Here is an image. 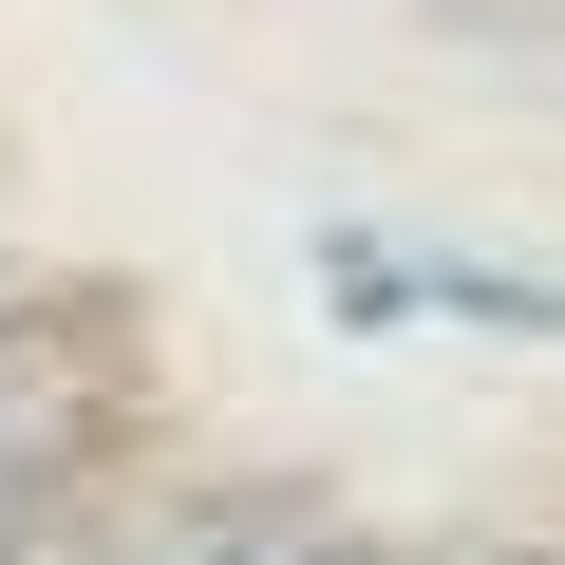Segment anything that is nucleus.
Returning <instances> with one entry per match:
<instances>
[{
  "label": "nucleus",
  "instance_id": "2",
  "mask_svg": "<svg viewBox=\"0 0 565 565\" xmlns=\"http://www.w3.org/2000/svg\"><path fill=\"white\" fill-rule=\"evenodd\" d=\"M132 565H282V546H226V527H170V546H132Z\"/></svg>",
  "mask_w": 565,
  "mask_h": 565
},
{
  "label": "nucleus",
  "instance_id": "1",
  "mask_svg": "<svg viewBox=\"0 0 565 565\" xmlns=\"http://www.w3.org/2000/svg\"><path fill=\"white\" fill-rule=\"evenodd\" d=\"M20 471H39V359L0 340V565H20Z\"/></svg>",
  "mask_w": 565,
  "mask_h": 565
}]
</instances>
